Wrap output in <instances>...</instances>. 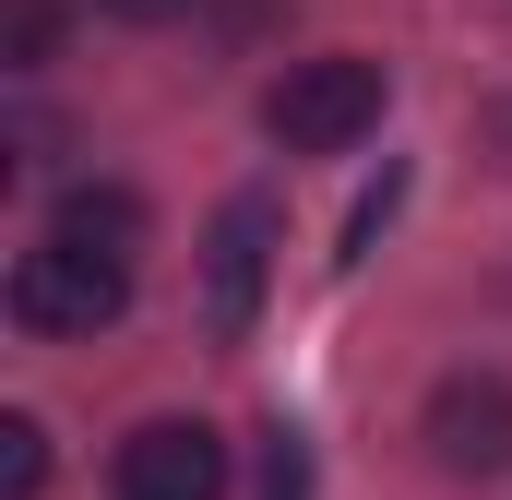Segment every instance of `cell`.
<instances>
[{"label":"cell","instance_id":"6da1fadb","mask_svg":"<svg viewBox=\"0 0 512 500\" xmlns=\"http://www.w3.org/2000/svg\"><path fill=\"white\" fill-rule=\"evenodd\" d=\"M120 310H131V262L120 250H84V239L48 227V239L12 262V322L24 334H108Z\"/></svg>","mask_w":512,"mask_h":500},{"label":"cell","instance_id":"7a4b0ae2","mask_svg":"<svg viewBox=\"0 0 512 500\" xmlns=\"http://www.w3.org/2000/svg\"><path fill=\"white\" fill-rule=\"evenodd\" d=\"M262 131L286 155H346L358 131H382V60L334 48V60H298L274 96H262Z\"/></svg>","mask_w":512,"mask_h":500},{"label":"cell","instance_id":"3957f363","mask_svg":"<svg viewBox=\"0 0 512 500\" xmlns=\"http://www.w3.org/2000/svg\"><path fill=\"white\" fill-rule=\"evenodd\" d=\"M108 477H120V500H227V441L203 417H143Z\"/></svg>","mask_w":512,"mask_h":500},{"label":"cell","instance_id":"277c9868","mask_svg":"<svg viewBox=\"0 0 512 500\" xmlns=\"http://www.w3.org/2000/svg\"><path fill=\"white\" fill-rule=\"evenodd\" d=\"M429 453H441V477H512V381L453 370L429 393Z\"/></svg>","mask_w":512,"mask_h":500},{"label":"cell","instance_id":"5b68a950","mask_svg":"<svg viewBox=\"0 0 512 500\" xmlns=\"http://www.w3.org/2000/svg\"><path fill=\"white\" fill-rule=\"evenodd\" d=\"M262 250H274V203L239 191V203L215 215V239H203V322H215L227 346L262 322Z\"/></svg>","mask_w":512,"mask_h":500},{"label":"cell","instance_id":"8992f818","mask_svg":"<svg viewBox=\"0 0 512 500\" xmlns=\"http://www.w3.org/2000/svg\"><path fill=\"white\" fill-rule=\"evenodd\" d=\"M60 239H84V250H143V203L131 191H108V179H84V191H60Z\"/></svg>","mask_w":512,"mask_h":500},{"label":"cell","instance_id":"52a82bcc","mask_svg":"<svg viewBox=\"0 0 512 500\" xmlns=\"http://www.w3.org/2000/svg\"><path fill=\"white\" fill-rule=\"evenodd\" d=\"M36 477H48V429L36 417H0V500H36Z\"/></svg>","mask_w":512,"mask_h":500},{"label":"cell","instance_id":"ba28073f","mask_svg":"<svg viewBox=\"0 0 512 500\" xmlns=\"http://www.w3.org/2000/svg\"><path fill=\"white\" fill-rule=\"evenodd\" d=\"M262 500H310V441H298V429L262 441Z\"/></svg>","mask_w":512,"mask_h":500},{"label":"cell","instance_id":"9c48e42d","mask_svg":"<svg viewBox=\"0 0 512 500\" xmlns=\"http://www.w3.org/2000/svg\"><path fill=\"white\" fill-rule=\"evenodd\" d=\"M48 36H60V12L48 0H12V60H48Z\"/></svg>","mask_w":512,"mask_h":500},{"label":"cell","instance_id":"30bf717a","mask_svg":"<svg viewBox=\"0 0 512 500\" xmlns=\"http://www.w3.org/2000/svg\"><path fill=\"white\" fill-rule=\"evenodd\" d=\"M96 12H120V24H167V12H191V0H96Z\"/></svg>","mask_w":512,"mask_h":500}]
</instances>
